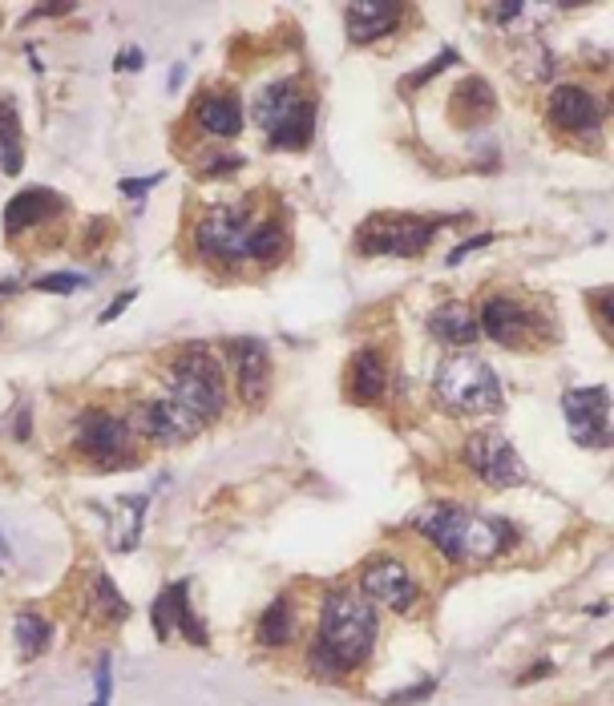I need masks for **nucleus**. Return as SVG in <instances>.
<instances>
[{
  "label": "nucleus",
  "instance_id": "f257e3e1",
  "mask_svg": "<svg viewBox=\"0 0 614 706\" xmlns=\"http://www.w3.org/2000/svg\"><path fill=\"white\" fill-rule=\"evenodd\" d=\"M413 530L429 537L449 562H477V557H497L514 545V530L505 521L477 517L457 505H429L413 521Z\"/></svg>",
  "mask_w": 614,
  "mask_h": 706
},
{
  "label": "nucleus",
  "instance_id": "f03ea898",
  "mask_svg": "<svg viewBox=\"0 0 614 706\" xmlns=\"http://www.w3.org/2000/svg\"><path fill=\"white\" fill-rule=\"evenodd\" d=\"M376 629L380 622L369 597H356L352 589H332V594H324L320 634H315V638L335 654V663L344 666V670H356V666L369 663L372 646H376Z\"/></svg>",
  "mask_w": 614,
  "mask_h": 706
},
{
  "label": "nucleus",
  "instance_id": "7ed1b4c3",
  "mask_svg": "<svg viewBox=\"0 0 614 706\" xmlns=\"http://www.w3.org/2000/svg\"><path fill=\"white\" fill-rule=\"evenodd\" d=\"M255 122L275 150H308L315 138V93L295 78L275 81L255 98Z\"/></svg>",
  "mask_w": 614,
  "mask_h": 706
},
{
  "label": "nucleus",
  "instance_id": "20e7f679",
  "mask_svg": "<svg viewBox=\"0 0 614 706\" xmlns=\"http://www.w3.org/2000/svg\"><path fill=\"white\" fill-rule=\"evenodd\" d=\"M170 400L182 412L211 424L227 412V375L223 364L214 360L207 347H187L182 355L170 360Z\"/></svg>",
  "mask_w": 614,
  "mask_h": 706
},
{
  "label": "nucleus",
  "instance_id": "39448f33",
  "mask_svg": "<svg viewBox=\"0 0 614 706\" xmlns=\"http://www.w3.org/2000/svg\"><path fill=\"white\" fill-rule=\"evenodd\" d=\"M436 400L457 416H493L502 412V384L485 360L477 355H449L436 367Z\"/></svg>",
  "mask_w": 614,
  "mask_h": 706
},
{
  "label": "nucleus",
  "instance_id": "423d86ee",
  "mask_svg": "<svg viewBox=\"0 0 614 706\" xmlns=\"http://www.w3.org/2000/svg\"><path fill=\"white\" fill-rule=\"evenodd\" d=\"M255 202H223L211 206L194 226V246L207 263H219L227 271H239L246 263V239L255 226Z\"/></svg>",
  "mask_w": 614,
  "mask_h": 706
},
{
  "label": "nucleus",
  "instance_id": "0eeeda50",
  "mask_svg": "<svg viewBox=\"0 0 614 706\" xmlns=\"http://www.w3.org/2000/svg\"><path fill=\"white\" fill-rule=\"evenodd\" d=\"M441 231V219L421 214H372L356 231V251L364 259H416L429 251L433 234Z\"/></svg>",
  "mask_w": 614,
  "mask_h": 706
},
{
  "label": "nucleus",
  "instance_id": "6e6552de",
  "mask_svg": "<svg viewBox=\"0 0 614 706\" xmlns=\"http://www.w3.org/2000/svg\"><path fill=\"white\" fill-rule=\"evenodd\" d=\"M73 448L81 456H90L98 468H118V464H134V428L130 420H122L118 412L90 409L78 416V436H73Z\"/></svg>",
  "mask_w": 614,
  "mask_h": 706
},
{
  "label": "nucleus",
  "instance_id": "1a4fd4ad",
  "mask_svg": "<svg viewBox=\"0 0 614 706\" xmlns=\"http://www.w3.org/2000/svg\"><path fill=\"white\" fill-rule=\"evenodd\" d=\"M461 456L470 464V473L493 488H510L525 481L522 456H517V448L505 441L502 432H473L470 441H465V448H461Z\"/></svg>",
  "mask_w": 614,
  "mask_h": 706
},
{
  "label": "nucleus",
  "instance_id": "9d476101",
  "mask_svg": "<svg viewBox=\"0 0 614 706\" xmlns=\"http://www.w3.org/2000/svg\"><path fill=\"white\" fill-rule=\"evenodd\" d=\"M477 332H485L493 343L517 347L530 343V335H546V315H537L514 295H490L477 311Z\"/></svg>",
  "mask_w": 614,
  "mask_h": 706
},
{
  "label": "nucleus",
  "instance_id": "9b49d317",
  "mask_svg": "<svg viewBox=\"0 0 614 706\" xmlns=\"http://www.w3.org/2000/svg\"><path fill=\"white\" fill-rule=\"evenodd\" d=\"M570 441L582 448H606L611 444V392L606 387H574L562 396Z\"/></svg>",
  "mask_w": 614,
  "mask_h": 706
},
{
  "label": "nucleus",
  "instance_id": "f8f14e48",
  "mask_svg": "<svg viewBox=\"0 0 614 706\" xmlns=\"http://www.w3.org/2000/svg\"><path fill=\"white\" fill-rule=\"evenodd\" d=\"M360 594L376 602V606H389L396 614H409L421 597V582L413 577V569L396 557H376L360 569Z\"/></svg>",
  "mask_w": 614,
  "mask_h": 706
},
{
  "label": "nucleus",
  "instance_id": "ddd939ff",
  "mask_svg": "<svg viewBox=\"0 0 614 706\" xmlns=\"http://www.w3.org/2000/svg\"><path fill=\"white\" fill-rule=\"evenodd\" d=\"M546 118L558 133H570V138H598L603 130V105L586 85H558L550 89L546 101Z\"/></svg>",
  "mask_w": 614,
  "mask_h": 706
},
{
  "label": "nucleus",
  "instance_id": "4468645a",
  "mask_svg": "<svg viewBox=\"0 0 614 706\" xmlns=\"http://www.w3.org/2000/svg\"><path fill=\"white\" fill-rule=\"evenodd\" d=\"M130 428H134L138 436H145V441L174 444V441L194 436L202 424L190 416V412H182L174 400H150V404H142V409L130 412Z\"/></svg>",
  "mask_w": 614,
  "mask_h": 706
},
{
  "label": "nucleus",
  "instance_id": "2eb2a0df",
  "mask_svg": "<svg viewBox=\"0 0 614 706\" xmlns=\"http://www.w3.org/2000/svg\"><path fill=\"white\" fill-rule=\"evenodd\" d=\"M231 364H235V384H239V400L246 409H259L271 392V355L259 340H235L227 347Z\"/></svg>",
  "mask_w": 614,
  "mask_h": 706
},
{
  "label": "nucleus",
  "instance_id": "dca6fc26",
  "mask_svg": "<svg viewBox=\"0 0 614 706\" xmlns=\"http://www.w3.org/2000/svg\"><path fill=\"white\" fill-rule=\"evenodd\" d=\"M57 214H66V202L57 199L49 186L21 190V194L9 199V206H4V239H21L24 231H33L41 222H53Z\"/></svg>",
  "mask_w": 614,
  "mask_h": 706
},
{
  "label": "nucleus",
  "instance_id": "f3484780",
  "mask_svg": "<svg viewBox=\"0 0 614 706\" xmlns=\"http://www.w3.org/2000/svg\"><path fill=\"white\" fill-rule=\"evenodd\" d=\"M344 384L352 404H376V400H384V392H389V364H384V355L376 347H360L352 355V364H348Z\"/></svg>",
  "mask_w": 614,
  "mask_h": 706
},
{
  "label": "nucleus",
  "instance_id": "a211bd4d",
  "mask_svg": "<svg viewBox=\"0 0 614 706\" xmlns=\"http://www.w3.org/2000/svg\"><path fill=\"white\" fill-rule=\"evenodd\" d=\"M174 626H182V634L187 638H194L202 646L207 642V634H202V626L194 622V614H190V602H187V582H174L170 589H162V594L154 597V634L162 642L174 634Z\"/></svg>",
  "mask_w": 614,
  "mask_h": 706
},
{
  "label": "nucleus",
  "instance_id": "6ab92c4d",
  "mask_svg": "<svg viewBox=\"0 0 614 706\" xmlns=\"http://www.w3.org/2000/svg\"><path fill=\"white\" fill-rule=\"evenodd\" d=\"M288 222L283 214H255V226H251V239H246V263L255 266H275L288 259Z\"/></svg>",
  "mask_w": 614,
  "mask_h": 706
},
{
  "label": "nucleus",
  "instance_id": "aec40b11",
  "mask_svg": "<svg viewBox=\"0 0 614 706\" xmlns=\"http://www.w3.org/2000/svg\"><path fill=\"white\" fill-rule=\"evenodd\" d=\"M194 122L211 138H239L243 133V105L235 93H202L194 105Z\"/></svg>",
  "mask_w": 614,
  "mask_h": 706
},
{
  "label": "nucleus",
  "instance_id": "412c9836",
  "mask_svg": "<svg viewBox=\"0 0 614 706\" xmlns=\"http://www.w3.org/2000/svg\"><path fill=\"white\" fill-rule=\"evenodd\" d=\"M401 12H404L401 4H352V9L344 12L348 37H352L356 44L380 41V37H389L392 29H396Z\"/></svg>",
  "mask_w": 614,
  "mask_h": 706
},
{
  "label": "nucleus",
  "instance_id": "4be33fe9",
  "mask_svg": "<svg viewBox=\"0 0 614 706\" xmlns=\"http://www.w3.org/2000/svg\"><path fill=\"white\" fill-rule=\"evenodd\" d=\"M497 98H493V85L485 78H465L453 89V101H449V113L461 122V130H473L493 113Z\"/></svg>",
  "mask_w": 614,
  "mask_h": 706
},
{
  "label": "nucleus",
  "instance_id": "5701e85b",
  "mask_svg": "<svg viewBox=\"0 0 614 706\" xmlns=\"http://www.w3.org/2000/svg\"><path fill=\"white\" fill-rule=\"evenodd\" d=\"M429 332L433 340H441L445 347H470L477 340V315H473L465 303H445L429 315Z\"/></svg>",
  "mask_w": 614,
  "mask_h": 706
},
{
  "label": "nucleus",
  "instance_id": "b1692460",
  "mask_svg": "<svg viewBox=\"0 0 614 706\" xmlns=\"http://www.w3.org/2000/svg\"><path fill=\"white\" fill-rule=\"evenodd\" d=\"M85 606L98 622L105 626H118V622L130 618V606H125V597L118 594V585L110 582L105 569H93L90 574V589H85Z\"/></svg>",
  "mask_w": 614,
  "mask_h": 706
},
{
  "label": "nucleus",
  "instance_id": "393cba45",
  "mask_svg": "<svg viewBox=\"0 0 614 706\" xmlns=\"http://www.w3.org/2000/svg\"><path fill=\"white\" fill-rule=\"evenodd\" d=\"M291 629H295V609H291L288 597H280V602H271V606L263 609L255 638L263 642V646H271V650H280V646L291 642Z\"/></svg>",
  "mask_w": 614,
  "mask_h": 706
},
{
  "label": "nucleus",
  "instance_id": "a878e982",
  "mask_svg": "<svg viewBox=\"0 0 614 706\" xmlns=\"http://www.w3.org/2000/svg\"><path fill=\"white\" fill-rule=\"evenodd\" d=\"M12 634H17V646H21L24 658H41V654L49 650V642H53V626H49L41 614H33V609L17 614Z\"/></svg>",
  "mask_w": 614,
  "mask_h": 706
},
{
  "label": "nucleus",
  "instance_id": "bb28decb",
  "mask_svg": "<svg viewBox=\"0 0 614 706\" xmlns=\"http://www.w3.org/2000/svg\"><path fill=\"white\" fill-rule=\"evenodd\" d=\"M21 167H24L21 125H17V113L4 105V113H0V170L4 174H21Z\"/></svg>",
  "mask_w": 614,
  "mask_h": 706
},
{
  "label": "nucleus",
  "instance_id": "cd10ccee",
  "mask_svg": "<svg viewBox=\"0 0 614 706\" xmlns=\"http://www.w3.org/2000/svg\"><path fill=\"white\" fill-rule=\"evenodd\" d=\"M85 283H90V279L85 275H73V271H61V275H46V279H37L33 288L37 291H46V295H73V291L78 288H85Z\"/></svg>",
  "mask_w": 614,
  "mask_h": 706
},
{
  "label": "nucleus",
  "instance_id": "c85d7f7f",
  "mask_svg": "<svg viewBox=\"0 0 614 706\" xmlns=\"http://www.w3.org/2000/svg\"><path fill=\"white\" fill-rule=\"evenodd\" d=\"M453 61H457V53H453V49H445V53L436 57L433 65H429V69H416V73H413L409 81H404V85H425V81H433L436 73H441V69H449Z\"/></svg>",
  "mask_w": 614,
  "mask_h": 706
},
{
  "label": "nucleus",
  "instance_id": "c756f323",
  "mask_svg": "<svg viewBox=\"0 0 614 706\" xmlns=\"http://www.w3.org/2000/svg\"><path fill=\"white\" fill-rule=\"evenodd\" d=\"M110 654H101V670H98V698H93V706H110Z\"/></svg>",
  "mask_w": 614,
  "mask_h": 706
},
{
  "label": "nucleus",
  "instance_id": "7c9ffc66",
  "mask_svg": "<svg viewBox=\"0 0 614 706\" xmlns=\"http://www.w3.org/2000/svg\"><path fill=\"white\" fill-rule=\"evenodd\" d=\"M158 182H162V174H150V178H125V182H122V194H125V199H142L145 190L158 186Z\"/></svg>",
  "mask_w": 614,
  "mask_h": 706
},
{
  "label": "nucleus",
  "instance_id": "2f4dec72",
  "mask_svg": "<svg viewBox=\"0 0 614 706\" xmlns=\"http://www.w3.org/2000/svg\"><path fill=\"white\" fill-rule=\"evenodd\" d=\"M134 295H138V291H122V295L113 299L110 307L101 311V320H98V323H113V320H118V315H122V311L130 307V303H134Z\"/></svg>",
  "mask_w": 614,
  "mask_h": 706
},
{
  "label": "nucleus",
  "instance_id": "473e14b6",
  "mask_svg": "<svg viewBox=\"0 0 614 706\" xmlns=\"http://www.w3.org/2000/svg\"><path fill=\"white\" fill-rule=\"evenodd\" d=\"M485 243H490V234H477V239H470V243L453 246V251H449V259H445V263H449V266H457L461 259H465V254H470V251H477V246H485Z\"/></svg>",
  "mask_w": 614,
  "mask_h": 706
},
{
  "label": "nucleus",
  "instance_id": "72a5a7b5",
  "mask_svg": "<svg viewBox=\"0 0 614 706\" xmlns=\"http://www.w3.org/2000/svg\"><path fill=\"white\" fill-rule=\"evenodd\" d=\"M594 320H598V327H611V291H603V295H594Z\"/></svg>",
  "mask_w": 614,
  "mask_h": 706
},
{
  "label": "nucleus",
  "instance_id": "f704fd0d",
  "mask_svg": "<svg viewBox=\"0 0 614 706\" xmlns=\"http://www.w3.org/2000/svg\"><path fill=\"white\" fill-rule=\"evenodd\" d=\"M433 686H409V690H401V695H389V706H404V703H416V698H425Z\"/></svg>",
  "mask_w": 614,
  "mask_h": 706
},
{
  "label": "nucleus",
  "instance_id": "c9c22d12",
  "mask_svg": "<svg viewBox=\"0 0 614 706\" xmlns=\"http://www.w3.org/2000/svg\"><path fill=\"white\" fill-rule=\"evenodd\" d=\"M118 69H142V53H138V49H125V53L118 57Z\"/></svg>",
  "mask_w": 614,
  "mask_h": 706
},
{
  "label": "nucleus",
  "instance_id": "e433bc0d",
  "mask_svg": "<svg viewBox=\"0 0 614 706\" xmlns=\"http://www.w3.org/2000/svg\"><path fill=\"white\" fill-rule=\"evenodd\" d=\"M493 17H497V21H514V17H522V4H497Z\"/></svg>",
  "mask_w": 614,
  "mask_h": 706
},
{
  "label": "nucleus",
  "instance_id": "4c0bfd02",
  "mask_svg": "<svg viewBox=\"0 0 614 706\" xmlns=\"http://www.w3.org/2000/svg\"><path fill=\"white\" fill-rule=\"evenodd\" d=\"M0 549H4V541H0Z\"/></svg>",
  "mask_w": 614,
  "mask_h": 706
}]
</instances>
